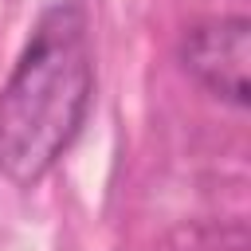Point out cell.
<instances>
[{"label": "cell", "instance_id": "1", "mask_svg": "<svg viewBox=\"0 0 251 251\" xmlns=\"http://www.w3.org/2000/svg\"><path fill=\"white\" fill-rule=\"evenodd\" d=\"M94 102L90 12L82 0H55L0 86V176L35 188L75 145Z\"/></svg>", "mask_w": 251, "mask_h": 251}, {"label": "cell", "instance_id": "2", "mask_svg": "<svg viewBox=\"0 0 251 251\" xmlns=\"http://www.w3.org/2000/svg\"><path fill=\"white\" fill-rule=\"evenodd\" d=\"M180 67L208 94L231 106H247V63H251V20L216 16L200 20L180 35Z\"/></svg>", "mask_w": 251, "mask_h": 251}]
</instances>
